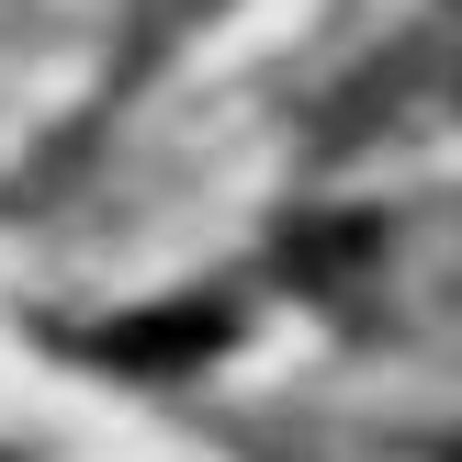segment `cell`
Masks as SVG:
<instances>
[{
  "mask_svg": "<svg viewBox=\"0 0 462 462\" xmlns=\"http://www.w3.org/2000/svg\"><path fill=\"white\" fill-rule=\"evenodd\" d=\"M203 350H226V305H158V316L102 338V361H125V373H180Z\"/></svg>",
  "mask_w": 462,
  "mask_h": 462,
  "instance_id": "cell-1",
  "label": "cell"
},
{
  "mask_svg": "<svg viewBox=\"0 0 462 462\" xmlns=\"http://www.w3.org/2000/svg\"><path fill=\"white\" fill-rule=\"evenodd\" d=\"M361 260H383V226H373V215H316V226H293V237H282V271H293V282H316V293L350 282Z\"/></svg>",
  "mask_w": 462,
  "mask_h": 462,
  "instance_id": "cell-2",
  "label": "cell"
},
{
  "mask_svg": "<svg viewBox=\"0 0 462 462\" xmlns=\"http://www.w3.org/2000/svg\"><path fill=\"white\" fill-rule=\"evenodd\" d=\"M451 462H462V451H451Z\"/></svg>",
  "mask_w": 462,
  "mask_h": 462,
  "instance_id": "cell-3",
  "label": "cell"
}]
</instances>
